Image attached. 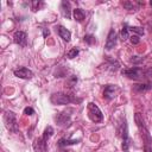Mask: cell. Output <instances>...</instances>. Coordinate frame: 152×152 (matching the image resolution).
<instances>
[{"mask_svg": "<svg viewBox=\"0 0 152 152\" xmlns=\"http://www.w3.org/2000/svg\"><path fill=\"white\" fill-rule=\"evenodd\" d=\"M134 120H135V124L141 133V137H142V141H144V150L145 152H152V139H151V135H150V132L145 125V121L141 116L140 113H135L134 115Z\"/></svg>", "mask_w": 152, "mask_h": 152, "instance_id": "1", "label": "cell"}, {"mask_svg": "<svg viewBox=\"0 0 152 152\" xmlns=\"http://www.w3.org/2000/svg\"><path fill=\"white\" fill-rule=\"evenodd\" d=\"M88 116H89L90 120L94 121V122H100V121H102V119H103L102 112H101L100 108H99L95 103H93V102L88 103Z\"/></svg>", "mask_w": 152, "mask_h": 152, "instance_id": "2", "label": "cell"}, {"mask_svg": "<svg viewBox=\"0 0 152 152\" xmlns=\"http://www.w3.org/2000/svg\"><path fill=\"white\" fill-rule=\"evenodd\" d=\"M50 101L53 104H68L72 101V99L70 97V95L64 94V93H55L51 95Z\"/></svg>", "mask_w": 152, "mask_h": 152, "instance_id": "3", "label": "cell"}, {"mask_svg": "<svg viewBox=\"0 0 152 152\" xmlns=\"http://www.w3.org/2000/svg\"><path fill=\"white\" fill-rule=\"evenodd\" d=\"M122 75L127 76L128 78H133V80H141L142 77H145L146 72L142 71L140 68H131V69H125L122 70Z\"/></svg>", "mask_w": 152, "mask_h": 152, "instance_id": "4", "label": "cell"}, {"mask_svg": "<svg viewBox=\"0 0 152 152\" xmlns=\"http://www.w3.org/2000/svg\"><path fill=\"white\" fill-rule=\"evenodd\" d=\"M4 121L10 131H17V120H15V114L13 112H7L4 116Z\"/></svg>", "mask_w": 152, "mask_h": 152, "instance_id": "5", "label": "cell"}, {"mask_svg": "<svg viewBox=\"0 0 152 152\" xmlns=\"http://www.w3.org/2000/svg\"><path fill=\"white\" fill-rule=\"evenodd\" d=\"M14 75H15L17 77H19V78H25V80H27V78H31V77L33 76V72H32L30 69H27V68H25V66H21V68H19V69H15V70H14Z\"/></svg>", "mask_w": 152, "mask_h": 152, "instance_id": "6", "label": "cell"}, {"mask_svg": "<svg viewBox=\"0 0 152 152\" xmlns=\"http://www.w3.org/2000/svg\"><path fill=\"white\" fill-rule=\"evenodd\" d=\"M13 39H14V43L20 45V46H25L26 45V42H27V36L24 31H17L13 36Z\"/></svg>", "mask_w": 152, "mask_h": 152, "instance_id": "7", "label": "cell"}, {"mask_svg": "<svg viewBox=\"0 0 152 152\" xmlns=\"http://www.w3.org/2000/svg\"><path fill=\"white\" fill-rule=\"evenodd\" d=\"M33 148L36 152H46V140L43 137L36 139L33 142Z\"/></svg>", "mask_w": 152, "mask_h": 152, "instance_id": "8", "label": "cell"}, {"mask_svg": "<svg viewBox=\"0 0 152 152\" xmlns=\"http://www.w3.org/2000/svg\"><path fill=\"white\" fill-rule=\"evenodd\" d=\"M115 44H116V33H115V31L112 28V30L109 31V33H108V37H107L106 49H107V50H110V49H113V48L115 46Z\"/></svg>", "mask_w": 152, "mask_h": 152, "instance_id": "9", "label": "cell"}, {"mask_svg": "<svg viewBox=\"0 0 152 152\" xmlns=\"http://www.w3.org/2000/svg\"><path fill=\"white\" fill-rule=\"evenodd\" d=\"M56 121L59 126H66L68 124H70V115L68 113H59L56 116Z\"/></svg>", "mask_w": 152, "mask_h": 152, "instance_id": "10", "label": "cell"}, {"mask_svg": "<svg viewBox=\"0 0 152 152\" xmlns=\"http://www.w3.org/2000/svg\"><path fill=\"white\" fill-rule=\"evenodd\" d=\"M57 32H58L59 37H61L63 40H66V42L70 40V38H71V33H70V31L66 30L64 26H57Z\"/></svg>", "mask_w": 152, "mask_h": 152, "instance_id": "11", "label": "cell"}, {"mask_svg": "<svg viewBox=\"0 0 152 152\" xmlns=\"http://www.w3.org/2000/svg\"><path fill=\"white\" fill-rule=\"evenodd\" d=\"M115 90H116V88H115L114 86H112V84H108V86L104 88V91H103V96H104L107 100H112V99L114 97V95H115Z\"/></svg>", "mask_w": 152, "mask_h": 152, "instance_id": "12", "label": "cell"}, {"mask_svg": "<svg viewBox=\"0 0 152 152\" xmlns=\"http://www.w3.org/2000/svg\"><path fill=\"white\" fill-rule=\"evenodd\" d=\"M61 8H62L63 15H64L66 19H69V18H70V2H69V1H62Z\"/></svg>", "mask_w": 152, "mask_h": 152, "instance_id": "13", "label": "cell"}, {"mask_svg": "<svg viewBox=\"0 0 152 152\" xmlns=\"http://www.w3.org/2000/svg\"><path fill=\"white\" fill-rule=\"evenodd\" d=\"M72 14H74L75 20H77V21H82V20L86 18V13H84V11L81 10V8H75V10L72 11Z\"/></svg>", "mask_w": 152, "mask_h": 152, "instance_id": "14", "label": "cell"}, {"mask_svg": "<svg viewBox=\"0 0 152 152\" xmlns=\"http://www.w3.org/2000/svg\"><path fill=\"white\" fill-rule=\"evenodd\" d=\"M53 132H55V131H53V128H52L51 126H48V127L45 128L44 133H43V138L48 141V140H49V138H51V137L53 135Z\"/></svg>", "mask_w": 152, "mask_h": 152, "instance_id": "15", "label": "cell"}, {"mask_svg": "<svg viewBox=\"0 0 152 152\" xmlns=\"http://www.w3.org/2000/svg\"><path fill=\"white\" fill-rule=\"evenodd\" d=\"M128 33H129V28L127 27V25H125V26L121 28V32H120L121 39H122V40H126V39L128 38Z\"/></svg>", "mask_w": 152, "mask_h": 152, "instance_id": "16", "label": "cell"}, {"mask_svg": "<svg viewBox=\"0 0 152 152\" xmlns=\"http://www.w3.org/2000/svg\"><path fill=\"white\" fill-rule=\"evenodd\" d=\"M78 55V49H76V48H72L71 50H69L68 51V53H66V57L68 58H74V57H76Z\"/></svg>", "mask_w": 152, "mask_h": 152, "instance_id": "17", "label": "cell"}, {"mask_svg": "<svg viewBox=\"0 0 152 152\" xmlns=\"http://www.w3.org/2000/svg\"><path fill=\"white\" fill-rule=\"evenodd\" d=\"M150 87H151V86L144 83V84H137V86L134 87V89H135L137 91H145V90H147Z\"/></svg>", "mask_w": 152, "mask_h": 152, "instance_id": "18", "label": "cell"}, {"mask_svg": "<svg viewBox=\"0 0 152 152\" xmlns=\"http://www.w3.org/2000/svg\"><path fill=\"white\" fill-rule=\"evenodd\" d=\"M71 144H77L76 140H66V139H61L58 145L59 146H65V145H71Z\"/></svg>", "mask_w": 152, "mask_h": 152, "instance_id": "19", "label": "cell"}, {"mask_svg": "<svg viewBox=\"0 0 152 152\" xmlns=\"http://www.w3.org/2000/svg\"><path fill=\"white\" fill-rule=\"evenodd\" d=\"M129 31H132V32H135V33H138V34H140V36H142L145 32H144V28L142 27H139V26H134V27H129Z\"/></svg>", "mask_w": 152, "mask_h": 152, "instance_id": "20", "label": "cell"}, {"mask_svg": "<svg viewBox=\"0 0 152 152\" xmlns=\"http://www.w3.org/2000/svg\"><path fill=\"white\" fill-rule=\"evenodd\" d=\"M122 5H124V7H125L126 10H134V8H135V6H134V4H133L132 1H125Z\"/></svg>", "mask_w": 152, "mask_h": 152, "instance_id": "21", "label": "cell"}, {"mask_svg": "<svg viewBox=\"0 0 152 152\" xmlns=\"http://www.w3.org/2000/svg\"><path fill=\"white\" fill-rule=\"evenodd\" d=\"M84 42H87L88 44H93L95 43V38L93 36H84Z\"/></svg>", "mask_w": 152, "mask_h": 152, "instance_id": "22", "label": "cell"}, {"mask_svg": "<svg viewBox=\"0 0 152 152\" xmlns=\"http://www.w3.org/2000/svg\"><path fill=\"white\" fill-rule=\"evenodd\" d=\"M24 114H26V115H32V114H34V110H33V108H31V107H26V108L24 109Z\"/></svg>", "mask_w": 152, "mask_h": 152, "instance_id": "23", "label": "cell"}, {"mask_svg": "<svg viewBox=\"0 0 152 152\" xmlns=\"http://www.w3.org/2000/svg\"><path fill=\"white\" fill-rule=\"evenodd\" d=\"M131 42H132L133 44H138V43H139V37H138V36H132V37H131Z\"/></svg>", "mask_w": 152, "mask_h": 152, "instance_id": "24", "label": "cell"}, {"mask_svg": "<svg viewBox=\"0 0 152 152\" xmlns=\"http://www.w3.org/2000/svg\"><path fill=\"white\" fill-rule=\"evenodd\" d=\"M32 6H33V11H37L38 10V6H39V2L38 1H33L32 2Z\"/></svg>", "mask_w": 152, "mask_h": 152, "instance_id": "25", "label": "cell"}, {"mask_svg": "<svg viewBox=\"0 0 152 152\" xmlns=\"http://www.w3.org/2000/svg\"><path fill=\"white\" fill-rule=\"evenodd\" d=\"M46 34H49V30H48V31H46V30L44 31V36H46Z\"/></svg>", "mask_w": 152, "mask_h": 152, "instance_id": "26", "label": "cell"}, {"mask_svg": "<svg viewBox=\"0 0 152 152\" xmlns=\"http://www.w3.org/2000/svg\"><path fill=\"white\" fill-rule=\"evenodd\" d=\"M150 5H151V6H152V1H151V2H150Z\"/></svg>", "mask_w": 152, "mask_h": 152, "instance_id": "27", "label": "cell"}]
</instances>
